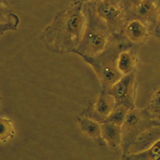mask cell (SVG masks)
I'll list each match as a JSON object with an SVG mask.
<instances>
[{"label":"cell","instance_id":"4","mask_svg":"<svg viewBox=\"0 0 160 160\" xmlns=\"http://www.w3.org/2000/svg\"><path fill=\"white\" fill-rule=\"evenodd\" d=\"M107 42V35L101 29L92 28L84 32L82 41L75 50L78 53L98 55L105 49Z\"/></svg>","mask_w":160,"mask_h":160},{"label":"cell","instance_id":"9","mask_svg":"<svg viewBox=\"0 0 160 160\" xmlns=\"http://www.w3.org/2000/svg\"><path fill=\"white\" fill-rule=\"evenodd\" d=\"M125 34L130 42L139 43L146 40L148 33L146 25L139 20L130 21L125 28Z\"/></svg>","mask_w":160,"mask_h":160},{"label":"cell","instance_id":"7","mask_svg":"<svg viewBox=\"0 0 160 160\" xmlns=\"http://www.w3.org/2000/svg\"><path fill=\"white\" fill-rule=\"evenodd\" d=\"M116 106V101L110 92H101L97 97L93 110L95 114L103 121L107 118Z\"/></svg>","mask_w":160,"mask_h":160},{"label":"cell","instance_id":"12","mask_svg":"<svg viewBox=\"0 0 160 160\" xmlns=\"http://www.w3.org/2000/svg\"><path fill=\"white\" fill-rule=\"evenodd\" d=\"M136 13L144 19H150L157 13V5L153 0H140L135 7Z\"/></svg>","mask_w":160,"mask_h":160},{"label":"cell","instance_id":"16","mask_svg":"<svg viewBox=\"0 0 160 160\" xmlns=\"http://www.w3.org/2000/svg\"><path fill=\"white\" fill-rule=\"evenodd\" d=\"M148 109L152 113L160 114V88L152 95L151 100L148 104Z\"/></svg>","mask_w":160,"mask_h":160},{"label":"cell","instance_id":"11","mask_svg":"<svg viewBox=\"0 0 160 160\" xmlns=\"http://www.w3.org/2000/svg\"><path fill=\"white\" fill-rule=\"evenodd\" d=\"M137 64L136 56L129 51H123L118 54L117 58V67L122 75L129 74L135 72Z\"/></svg>","mask_w":160,"mask_h":160},{"label":"cell","instance_id":"5","mask_svg":"<svg viewBox=\"0 0 160 160\" xmlns=\"http://www.w3.org/2000/svg\"><path fill=\"white\" fill-rule=\"evenodd\" d=\"M101 138L111 149H118L122 144V127L103 121L101 124Z\"/></svg>","mask_w":160,"mask_h":160},{"label":"cell","instance_id":"10","mask_svg":"<svg viewBox=\"0 0 160 160\" xmlns=\"http://www.w3.org/2000/svg\"><path fill=\"white\" fill-rule=\"evenodd\" d=\"M76 122L81 131L88 138H101V125L98 121L85 116H81L76 118Z\"/></svg>","mask_w":160,"mask_h":160},{"label":"cell","instance_id":"13","mask_svg":"<svg viewBox=\"0 0 160 160\" xmlns=\"http://www.w3.org/2000/svg\"><path fill=\"white\" fill-rule=\"evenodd\" d=\"M130 159H160V139L149 148L142 152H137L128 156Z\"/></svg>","mask_w":160,"mask_h":160},{"label":"cell","instance_id":"18","mask_svg":"<svg viewBox=\"0 0 160 160\" xmlns=\"http://www.w3.org/2000/svg\"><path fill=\"white\" fill-rule=\"evenodd\" d=\"M158 24H159L160 25V15H159V17H158Z\"/></svg>","mask_w":160,"mask_h":160},{"label":"cell","instance_id":"6","mask_svg":"<svg viewBox=\"0 0 160 160\" xmlns=\"http://www.w3.org/2000/svg\"><path fill=\"white\" fill-rule=\"evenodd\" d=\"M97 15L102 21L113 25L117 23L122 17V11L120 8L108 1H102L97 7Z\"/></svg>","mask_w":160,"mask_h":160},{"label":"cell","instance_id":"17","mask_svg":"<svg viewBox=\"0 0 160 160\" xmlns=\"http://www.w3.org/2000/svg\"><path fill=\"white\" fill-rule=\"evenodd\" d=\"M80 1H82V2H88V1H90V0H80Z\"/></svg>","mask_w":160,"mask_h":160},{"label":"cell","instance_id":"14","mask_svg":"<svg viewBox=\"0 0 160 160\" xmlns=\"http://www.w3.org/2000/svg\"><path fill=\"white\" fill-rule=\"evenodd\" d=\"M129 110H130L124 105H117L116 104L115 108L110 112V115L107 117V118L104 121L111 122V123H114V124H117V125L122 127L126 120L127 115Z\"/></svg>","mask_w":160,"mask_h":160},{"label":"cell","instance_id":"3","mask_svg":"<svg viewBox=\"0 0 160 160\" xmlns=\"http://www.w3.org/2000/svg\"><path fill=\"white\" fill-rule=\"evenodd\" d=\"M135 72L122 75L109 90V92L113 96L117 105H124L129 110L135 109Z\"/></svg>","mask_w":160,"mask_h":160},{"label":"cell","instance_id":"15","mask_svg":"<svg viewBox=\"0 0 160 160\" xmlns=\"http://www.w3.org/2000/svg\"><path fill=\"white\" fill-rule=\"evenodd\" d=\"M0 138L1 142L5 143L8 141L9 139L14 135V127L12 122L7 118H1L0 119Z\"/></svg>","mask_w":160,"mask_h":160},{"label":"cell","instance_id":"8","mask_svg":"<svg viewBox=\"0 0 160 160\" xmlns=\"http://www.w3.org/2000/svg\"><path fill=\"white\" fill-rule=\"evenodd\" d=\"M141 122V114L136 109L128 111L126 120L122 125V142H129L132 138V134Z\"/></svg>","mask_w":160,"mask_h":160},{"label":"cell","instance_id":"1","mask_svg":"<svg viewBox=\"0 0 160 160\" xmlns=\"http://www.w3.org/2000/svg\"><path fill=\"white\" fill-rule=\"evenodd\" d=\"M85 18L81 9L67 11L52 27L49 42L60 50H75L84 34Z\"/></svg>","mask_w":160,"mask_h":160},{"label":"cell","instance_id":"2","mask_svg":"<svg viewBox=\"0 0 160 160\" xmlns=\"http://www.w3.org/2000/svg\"><path fill=\"white\" fill-rule=\"evenodd\" d=\"M79 54L95 70L101 85L106 90H110L122 77V74L119 72L117 67V61L114 62L110 58H98L97 55H88L82 53Z\"/></svg>","mask_w":160,"mask_h":160}]
</instances>
